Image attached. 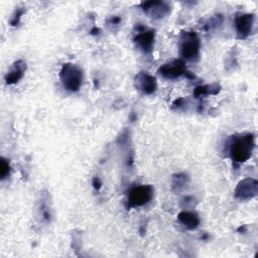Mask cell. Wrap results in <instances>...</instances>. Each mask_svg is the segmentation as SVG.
<instances>
[{
    "label": "cell",
    "instance_id": "obj_1",
    "mask_svg": "<svg viewBox=\"0 0 258 258\" xmlns=\"http://www.w3.org/2000/svg\"><path fill=\"white\" fill-rule=\"evenodd\" d=\"M255 146L253 133L232 136L229 142V156L235 164H242L250 159Z\"/></svg>",
    "mask_w": 258,
    "mask_h": 258
},
{
    "label": "cell",
    "instance_id": "obj_2",
    "mask_svg": "<svg viewBox=\"0 0 258 258\" xmlns=\"http://www.w3.org/2000/svg\"><path fill=\"white\" fill-rule=\"evenodd\" d=\"M178 48L182 59L196 61L201 51V40L197 32L192 30L182 31L179 35Z\"/></svg>",
    "mask_w": 258,
    "mask_h": 258
},
{
    "label": "cell",
    "instance_id": "obj_3",
    "mask_svg": "<svg viewBox=\"0 0 258 258\" xmlns=\"http://www.w3.org/2000/svg\"><path fill=\"white\" fill-rule=\"evenodd\" d=\"M59 80L67 91L76 93L83 85L84 73L79 66L72 62H66L60 68Z\"/></svg>",
    "mask_w": 258,
    "mask_h": 258
},
{
    "label": "cell",
    "instance_id": "obj_4",
    "mask_svg": "<svg viewBox=\"0 0 258 258\" xmlns=\"http://www.w3.org/2000/svg\"><path fill=\"white\" fill-rule=\"evenodd\" d=\"M154 188L151 184H138L129 189L126 197L127 210L143 207L153 198Z\"/></svg>",
    "mask_w": 258,
    "mask_h": 258
},
{
    "label": "cell",
    "instance_id": "obj_5",
    "mask_svg": "<svg viewBox=\"0 0 258 258\" xmlns=\"http://www.w3.org/2000/svg\"><path fill=\"white\" fill-rule=\"evenodd\" d=\"M142 11L151 19L159 20L166 17L171 11V5L163 0H149L140 3Z\"/></svg>",
    "mask_w": 258,
    "mask_h": 258
},
{
    "label": "cell",
    "instance_id": "obj_6",
    "mask_svg": "<svg viewBox=\"0 0 258 258\" xmlns=\"http://www.w3.org/2000/svg\"><path fill=\"white\" fill-rule=\"evenodd\" d=\"M133 43L141 52L145 54L151 53L155 43V30L139 25L137 27V33L133 37Z\"/></svg>",
    "mask_w": 258,
    "mask_h": 258
},
{
    "label": "cell",
    "instance_id": "obj_7",
    "mask_svg": "<svg viewBox=\"0 0 258 258\" xmlns=\"http://www.w3.org/2000/svg\"><path fill=\"white\" fill-rule=\"evenodd\" d=\"M258 194V181L253 177H246L240 180L234 190L235 199L246 202L254 199Z\"/></svg>",
    "mask_w": 258,
    "mask_h": 258
},
{
    "label": "cell",
    "instance_id": "obj_8",
    "mask_svg": "<svg viewBox=\"0 0 258 258\" xmlns=\"http://www.w3.org/2000/svg\"><path fill=\"white\" fill-rule=\"evenodd\" d=\"M157 73L164 79L175 80L182 76H185L188 73V71L183 59L178 58L162 64L157 70Z\"/></svg>",
    "mask_w": 258,
    "mask_h": 258
},
{
    "label": "cell",
    "instance_id": "obj_9",
    "mask_svg": "<svg viewBox=\"0 0 258 258\" xmlns=\"http://www.w3.org/2000/svg\"><path fill=\"white\" fill-rule=\"evenodd\" d=\"M255 15L253 13L237 14L234 20L237 37L239 39H246L252 33Z\"/></svg>",
    "mask_w": 258,
    "mask_h": 258
},
{
    "label": "cell",
    "instance_id": "obj_10",
    "mask_svg": "<svg viewBox=\"0 0 258 258\" xmlns=\"http://www.w3.org/2000/svg\"><path fill=\"white\" fill-rule=\"evenodd\" d=\"M136 90L144 95H152L157 89L156 78L146 72H139L134 78Z\"/></svg>",
    "mask_w": 258,
    "mask_h": 258
},
{
    "label": "cell",
    "instance_id": "obj_11",
    "mask_svg": "<svg viewBox=\"0 0 258 258\" xmlns=\"http://www.w3.org/2000/svg\"><path fill=\"white\" fill-rule=\"evenodd\" d=\"M27 69V64L23 59H18L12 63L9 71L6 73L4 80L7 85L17 84L24 76Z\"/></svg>",
    "mask_w": 258,
    "mask_h": 258
},
{
    "label": "cell",
    "instance_id": "obj_12",
    "mask_svg": "<svg viewBox=\"0 0 258 258\" xmlns=\"http://www.w3.org/2000/svg\"><path fill=\"white\" fill-rule=\"evenodd\" d=\"M38 215L42 222L49 224L52 218L51 203L49 199V192L42 190L40 194V200L38 203Z\"/></svg>",
    "mask_w": 258,
    "mask_h": 258
},
{
    "label": "cell",
    "instance_id": "obj_13",
    "mask_svg": "<svg viewBox=\"0 0 258 258\" xmlns=\"http://www.w3.org/2000/svg\"><path fill=\"white\" fill-rule=\"evenodd\" d=\"M177 220L183 227H185L187 230H190V231L198 229L201 224L199 215L192 211L182 210L181 212L178 213Z\"/></svg>",
    "mask_w": 258,
    "mask_h": 258
},
{
    "label": "cell",
    "instance_id": "obj_14",
    "mask_svg": "<svg viewBox=\"0 0 258 258\" xmlns=\"http://www.w3.org/2000/svg\"><path fill=\"white\" fill-rule=\"evenodd\" d=\"M190 178L185 172H177L171 176V190L174 194H179L183 191L189 184Z\"/></svg>",
    "mask_w": 258,
    "mask_h": 258
},
{
    "label": "cell",
    "instance_id": "obj_15",
    "mask_svg": "<svg viewBox=\"0 0 258 258\" xmlns=\"http://www.w3.org/2000/svg\"><path fill=\"white\" fill-rule=\"evenodd\" d=\"M221 85L218 83L207 84V85H200L197 86L194 90V97L195 98H202L209 95H218L221 91Z\"/></svg>",
    "mask_w": 258,
    "mask_h": 258
},
{
    "label": "cell",
    "instance_id": "obj_16",
    "mask_svg": "<svg viewBox=\"0 0 258 258\" xmlns=\"http://www.w3.org/2000/svg\"><path fill=\"white\" fill-rule=\"evenodd\" d=\"M224 22V17L222 14H216L213 17H211L205 24L204 28L206 31H211V30H215L217 28H219Z\"/></svg>",
    "mask_w": 258,
    "mask_h": 258
},
{
    "label": "cell",
    "instance_id": "obj_17",
    "mask_svg": "<svg viewBox=\"0 0 258 258\" xmlns=\"http://www.w3.org/2000/svg\"><path fill=\"white\" fill-rule=\"evenodd\" d=\"M11 172V166L9 163V160L5 157L0 158V178L3 180L7 178L10 175Z\"/></svg>",
    "mask_w": 258,
    "mask_h": 258
},
{
    "label": "cell",
    "instance_id": "obj_18",
    "mask_svg": "<svg viewBox=\"0 0 258 258\" xmlns=\"http://www.w3.org/2000/svg\"><path fill=\"white\" fill-rule=\"evenodd\" d=\"M197 204H198V200L194 196H185L180 201V207L182 208V210H186V211L194 210Z\"/></svg>",
    "mask_w": 258,
    "mask_h": 258
},
{
    "label": "cell",
    "instance_id": "obj_19",
    "mask_svg": "<svg viewBox=\"0 0 258 258\" xmlns=\"http://www.w3.org/2000/svg\"><path fill=\"white\" fill-rule=\"evenodd\" d=\"M24 12H25V9L23 7H17L14 10V12H13V14H12L10 20H9V24L11 26H13V27L18 26L20 21H21V17L24 14Z\"/></svg>",
    "mask_w": 258,
    "mask_h": 258
},
{
    "label": "cell",
    "instance_id": "obj_20",
    "mask_svg": "<svg viewBox=\"0 0 258 258\" xmlns=\"http://www.w3.org/2000/svg\"><path fill=\"white\" fill-rule=\"evenodd\" d=\"M184 105H186V100L184 98H178L176 100L173 101V103L171 104V109L172 110H180L184 107Z\"/></svg>",
    "mask_w": 258,
    "mask_h": 258
},
{
    "label": "cell",
    "instance_id": "obj_21",
    "mask_svg": "<svg viewBox=\"0 0 258 258\" xmlns=\"http://www.w3.org/2000/svg\"><path fill=\"white\" fill-rule=\"evenodd\" d=\"M92 185L93 187L96 189V190H100L102 185H103V182L101 180V178L97 175H95L93 178H92Z\"/></svg>",
    "mask_w": 258,
    "mask_h": 258
},
{
    "label": "cell",
    "instance_id": "obj_22",
    "mask_svg": "<svg viewBox=\"0 0 258 258\" xmlns=\"http://www.w3.org/2000/svg\"><path fill=\"white\" fill-rule=\"evenodd\" d=\"M121 17L120 16H117V15H114L112 17L109 18L108 20V24L112 25V26H116V25H119L121 23Z\"/></svg>",
    "mask_w": 258,
    "mask_h": 258
},
{
    "label": "cell",
    "instance_id": "obj_23",
    "mask_svg": "<svg viewBox=\"0 0 258 258\" xmlns=\"http://www.w3.org/2000/svg\"><path fill=\"white\" fill-rule=\"evenodd\" d=\"M101 33V29L98 28V27H93L91 30H90V34L92 35H99Z\"/></svg>",
    "mask_w": 258,
    "mask_h": 258
},
{
    "label": "cell",
    "instance_id": "obj_24",
    "mask_svg": "<svg viewBox=\"0 0 258 258\" xmlns=\"http://www.w3.org/2000/svg\"><path fill=\"white\" fill-rule=\"evenodd\" d=\"M246 230H247V227H246V226H240V227L237 229V232L244 234V233H246Z\"/></svg>",
    "mask_w": 258,
    "mask_h": 258
}]
</instances>
